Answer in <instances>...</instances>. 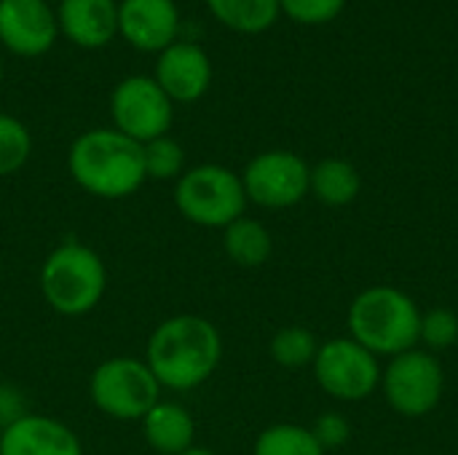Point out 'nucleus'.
Returning a JSON list of instances; mask_svg holds the SVG:
<instances>
[{
    "instance_id": "3",
    "label": "nucleus",
    "mask_w": 458,
    "mask_h": 455,
    "mask_svg": "<svg viewBox=\"0 0 458 455\" xmlns=\"http://www.w3.org/2000/svg\"><path fill=\"white\" fill-rule=\"evenodd\" d=\"M349 338L376 357H397L419 346L421 311L416 300L389 284L362 290L349 306Z\"/></svg>"
},
{
    "instance_id": "14",
    "label": "nucleus",
    "mask_w": 458,
    "mask_h": 455,
    "mask_svg": "<svg viewBox=\"0 0 458 455\" xmlns=\"http://www.w3.org/2000/svg\"><path fill=\"white\" fill-rule=\"evenodd\" d=\"M0 455H83V445L59 418L27 413L0 432Z\"/></svg>"
},
{
    "instance_id": "19",
    "label": "nucleus",
    "mask_w": 458,
    "mask_h": 455,
    "mask_svg": "<svg viewBox=\"0 0 458 455\" xmlns=\"http://www.w3.org/2000/svg\"><path fill=\"white\" fill-rule=\"evenodd\" d=\"M220 24L242 35H260L279 19V0H207Z\"/></svg>"
},
{
    "instance_id": "18",
    "label": "nucleus",
    "mask_w": 458,
    "mask_h": 455,
    "mask_svg": "<svg viewBox=\"0 0 458 455\" xmlns=\"http://www.w3.org/2000/svg\"><path fill=\"white\" fill-rule=\"evenodd\" d=\"M223 249L231 263L242 268H260L274 252V239L260 220L239 217L228 228H223Z\"/></svg>"
},
{
    "instance_id": "7",
    "label": "nucleus",
    "mask_w": 458,
    "mask_h": 455,
    "mask_svg": "<svg viewBox=\"0 0 458 455\" xmlns=\"http://www.w3.org/2000/svg\"><path fill=\"white\" fill-rule=\"evenodd\" d=\"M381 392L389 408L405 418L429 416L445 392V373L435 354L424 349H411L389 359L381 370Z\"/></svg>"
},
{
    "instance_id": "8",
    "label": "nucleus",
    "mask_w": 458,
    "mask_h": 455,
    "mask_svg": "<svg viewBox=\"0 0 458 455\" xmlns=\"http://www.w3.org/2000/svg\"><path fill=\"white\" fill-rule=\"evenodd\" d=\"M319 389L338 402H362L381 386L378 357L352 338H333L319 343L311 365Z\"/></svg>"
},
{
    "instance_id": "24",
    "label": "nucleus",
    "mask_w": 458,
    "mask_h": 455,
    "mask_svg": "<svg viewBox=\"0 0 458 455\" xmlns=\"http://www.w3.org/2000/svg\"><path fill=\"white\" fill-rule=\"evenodd\" d=\"M419 343L424 351L437 354L458 346V316L451 308H429L421 314V327H419Z\"/></svg>"
},
{
    "instance_id": "22",
    "label": "nucleus",
    "mask_w": 458,
    "mask_h": 455,
    "mask_svg": "<svg viewBox=\"0 0 458 455\" xmlns=\"http://www.w3.org/2000/svg\"><path fill=\"white\" fill-rule=\"evenodd\" d=\"M142 158H145V174L148 180H180L185 172V150L177 139H172L169 134L150 139L142 145Z\"/></svg>"
},
{
    "instance_id": "28",
    "label": "nucleus",
    "mask_w": 458,
    "mask_h": 455,
    "mask_svg": "<svg viewBox=\"0 0 458 455\" xmlns=\"http://www.w3.org/2000/svg\"><path fill=\"white\" fill-rule=\"evenodd\" d=\"M180 455H215L209 448H199V445H193V448H188L185 453H180Z\"/></svg>"
},
{
    "instance_id": "27",
    "label": "nucleus",
    "mask_w": 458,
    "mask_h": 455,
    "mask_svg": "<svg viewBox=\"0 0 458 455\" xmlns=\"http://www.w3.org/2000/svg\"><path fill=\"white\" fill-rule=\"evenodd\" d=\"M27 402L21 397V392L11 383H0V432H5L11 424H16L19 418H24Z\"/></svg>"
},
{
    "instance_id": "29",
    "label": "nucleus",
    "mask_w": 458,
    "mask_h": 455,
    "mask_svg": "<svg viewBox=\"0 0 458 455\" xmlns=\"http://www.w3.org/2000/svg\"><path fill=\"white\" fill-rule=\"evenodd\" d=\"M0 80H3V62H0Z\"/></svg>"
},
{
    "instance_id": "12",
    "label": "nucleus",
    "mask_w": 458,
    "mask_h": 455,
    "mask_svg": "<svg viewBox=\"0 0 458 455\" xmlns=\"http://www.w3.org/2000/svg\"><path fill=\"white\" fill-rule=\"evenodd\" d=\"M156 83L172 102L191 105L199 102L212 83V62L199 43L174 40L169 48L158 54L156 62Z\"/></svg>"
},
{
    "instance_id": "4",
    "label": "nucleus",
    "mask_w": 458,
    "mask_h": 455,
    "mask_svg": "<svg viewBox=\"0 0 458 455\" xmlns=\"http://www.w3.org/2000/svg\"><path fill=\"white\" fill-rule=\"evenodd\" d=\"M40 295L59 316L91 314L107 292L105 260L81 241H62L40 265Z\"/></svg>"
},
{
    "instance_id": "5",
    "label": "nucleus",
    "mask_w": 458,
    "mask_h": 455,
    "mask_svg": "<svg viewBox=\"0 0 458 455\" xmlns=\"http://www.w3.org/2000/svg\"><path fill=\"white\" fill-rule=\"evenodd\" d=\"M177 212L199 228H228L244 217L247 193L242 177L220 164H199L185 169L174 185Z\"/></svg>"
},
{
    "instance_id": "15",
    "label": "nucleus",
    "mask_w": 458,
    "mask_h": 455,
    "mask_svg": "<svg viewBox=\"0 0 458 455\" xmlns=\"http://www.w3.org/2000/svg\"><path fill=\"white\" fill-rule=\"evenodd\" d=\"M56 24L70 43L102 48L118 35V5L115 0H62Z\"/></svg>"
},
{
    "instance_id": "21",
    "label": "nucleus",
    "mask_w": 458,
    "mask_h": 455,
    "mask_svg": "<svg viewBox=\"0 0 458 455\" xmlns=\"http://www.w3.org/2000/svg\"><path fill=\"white\" fill-rule=\"evenodd\" d=\"M252 455H325V451L309 426L274 424L258 434Z\"/></svg>"
},
{
    "instance_id": "30",
    "label": "nucleus",
    "mask_w": 458,
    "mask_h": 455,
    "mask_svg": "<svg viewBox=\"0 0 458 455\" xmlns=\"http://www.w3.org/2000/svg\"><path fill=\"white\" fill-rule=\"evenodd\" d=\"M59 3H62V0H59Z\"/></svg>"
},
{
    "instance_id": "9",
    "label": "nucleus",
    "mask_w": 458,
    "mask_h": 455,
    "mask_svg": "<svg viewBox=\"0 0 458 455\" xmlns=\"http://www.w3.org/2000/svg\"><path fill=\"white\" fill-rule=\"evenodd\" d=\"M110 115L113 129L145 145L150 139L169 134L174 121V102L164 94L156 78L129 75L113 88Z\"/></svg>"
},
{
    "instance_id": "26",
    "label": "nucleus",
    "mask_w": 458,
    "mask_h": 455,
    "mask_svg": "<svg viewBox=\"0 0 458 455\" xmlns=\"http://www.w3.org/2000/svg\"><path fill=\"white\" fill-rule=\"evenodd\" d=\"M311 434L317 437V442L322 445L325 453H327V451H338V448H344V445L352 440V424H349L346 416L330 410V413H322V416L314 421Z\"/></svg>"
},
{
    "instance_id": "10",
    "label": "nucleus",
    "mask_w": 458,
    "mask_h": 455,
    "mask_svg": "<svg viewBox=\"0 0 458 455\" xmlns=\"http://www.w3.org/2000/svg\"><path fill=\"white\" fill-rule=\"evenodd\" d=\"M239 177L247 201L263 209H290L311 190V166L293 150L258 153Z\"/></svg>"
},
{
    "instance_id": "16",
    "label": "nucleus",
    "mask_w": 458,
    "mask_h": 455,
    "mask_svg": "<svg viewBox=\"0 0 458 455\" xmlns=\"http://www.w3.org/2000/svg\"><path fill=\"white\" fill-rule=\"evenodd\" d=\"M140 424L145 442L158 455H180L196 445V421L180 402L161 400Z\"/></svg>"
},
{
    "instance_id": "13",
    "label": "nucleus",
    "mask_w": 458,
    "mask_h": 455,
    "mask_svg": "<svg viewBox=\"0 0 458 455\" xmlns=\"http://www.w3.org/2000/svg\"><path fill=\"white\" fill-rule=\"evenodd\" d=\"M180 11L174 0H121L118 35L137 51L161 54L177 40Z\"/></svg>"
},
{
    "instance_id": "23",
    "label": "nucleus",
    "mask_w": 458,
    "mask_h": 455,
    "mask_svg": "<svg viewBox=\"0 0 458 455\" xmlns=\"http://www.w3.org/2000/svg\"><path fill=\"white\" fill-rule=\"evenodd\" d=\"M30 153H32L30 129L19 118L0 113V177L16 174L30 161Z\"/></svg>"
},
{
    "instance_id": "25",
    "label": "nucleus",
    "mask_w": 458,
    "mask_h": 455,
    "mask_svg": "<svg viewBox=\"0 0 458 455\" xmlns=\"http://www.w3.org/2000/svg\"><path fill=\"white\" fill-rule=\"evenodd\" d=\"M346 0H279V11L298 24H327L341 16Z\"/></svg>"
},
{
    "instance_id": "17",
    "label": "nucleus",
    "mask_w": 458,
    "mask_h": 455,
    "mask_svg": "<svg viewBox=\"0 0 458 455\" xmlns=\"http://www.w3.org/2000/svg\"><path fill=\"white\" fill-rule=\"evenodd\" d=\"M362 190V177L354 164L344 158H322L311 166V190L314 198L325 206H349Z\"/></svg>"
},
{
    "instance_id": "2",
    "label": "nucleus",
    "mask_w": 458,
    "mask_h": 455,
    "mask_svg": "<svg viewBox=\"0 0 458 455\" xmlns=\"http://www.w3.org/2000/svg\"><path fill=\"white\" fill-rule=\"evenodd\" d=\"M67 169L81 190L107 201L134 196L148 180L142 145L118 129H89L75 137Z\"/></svg>"
},
{
    "instance_id": "6",
    "label": "nucleus",
    "mask_w": 458,
    "mask_h": 455,
    "mask_svg": "<svg viewBox=\"0 0 458 455\" xmlns=\"http://www.w3.org/2000/svg\"><path fill=\"white\" fill-rule=\"evenodd\" d=\"M161 383L137 357H110L99 362L89 381L94 408L115 421H142L161 402Z\"/></svg>"
},
{
    "instance_id": "11",
    "label": "nucleus",
    "mask_w": 458,
    "mask_h": 455,
    "mask_svg": "<svg viewBox=\"0 0 458 455\" xmlns=\"http://www.w3.org/2000/svg\"><path fill=\"white\" fill-rule=\"evenodd\" d=\"M59 35L46 0H0V43L16 56H43Z\"/></svg>"
},
{
    "instance_id": "20",
    "label": "nucleus",
    "mask_w": 458,
    "mask_h": 455,
    "mask_svg": "<svg viewBox=\"0 0 458 455\" xmlns=\"http://www.w3.org/2000/svg\"><path fill=\"white\" fill-rule=\"evenodd\" d=\"M317 351H319V341L317 335L309 330V327H301V324H290V327H282L271 343H268V354L271 359L284 367V370H303V367H311L314 359H317Z\"/></svg>"
},
{
    "instance_id": "1",
    "label": "nucleus",
    "mask_w": 458,
    "mask_h": 455,
    "mask_svg": "<svg viewBox=\"0 0 458 455\" xmlns=\"http://www.w3.org/2000/svg\"><path fill=\"white\" fill-rule=\"evenodd\" d=\"M223 359L220 330L199 314L164 319L148 338L145 365L161 389L185 394L204 386Z\"/></svg>"
}]
</instances>
